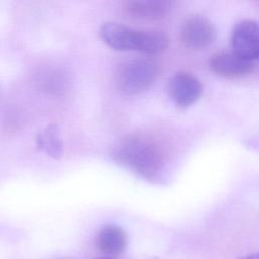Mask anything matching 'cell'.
I'll list each match as a JSON object with an SVG mask.
<instances>
[{"label": "cell", "mask_w": 259, "mask_h": 259, "mask_svg": "<svg viewBox=\"0 0 259 259\" xmlns=\"http://www.w3.org/2000/svg\"><path fill=\"white\" fill-rule=\"evenodd\" d=\"M114 160L146 179L156 178L164 166L160 146L151 138L132 135L121 140L113 149Z\"/></svg>", "instance_id": "cell-1"}, {"label": "cell", "mask_w": 259, "mask_h": 259, "mask_svg": "<svg viewBox=\"0 0 259 259\" xmlns=\"http://www.w3.org/2000/svg\"><path fill=\"white\" fill-rule=\"evenodd\" d=\"M101 39L116 51H137L149 55L164 52L169 37L159 30H138L121 23L106 22L99 30Z\"/></svg>", "instance_id": "cell-2"}, {"label": "cell", "mask_w": 259, "mask_h": 259, "mask_svg": "<svg viewBox=\"0 0 259 259\" xmlns=\"http://www.w3.org/2000/svg\"><path fill=\"white\" fill-rule=\"evenodd\" d=\"M158 75V65L150 58H137L125 62L118 70L116 84L120 91L134 95L147 90Z\"/></svg>", "instance_id": "cell-3"}, {"label": "cell", "mask_w": 259, "mask_h": 259, "mask_svg": "<svg viewBox=\"0 0 259 259\" xmlns=\"http://www.w3.org/2000/svg\"><path fill=\"white\" fill-rule=\"evenodd\" d=\"M217 31L212 22L203 15H192L182 24L180 38L183 45L192 50H201L215 39Z\"/></svg>", "instance_id": "cell-4"}, {"label": "cell", "mask_w": 259, "mask_h": 259, "mask_svg": "<svg viewBox=\"0 0 259 259\" xmlns=\"http://www.w3.org/2000/svg\"><path fill=\"white\" fill-rule=\"evenodd\" d=\"M233 51L249 61L259 60V23L251 19L239 21L232 31Z\"/></svg>", "instance_id": "cell-5"}, {"label": "cell", "mask_w": 259, "mask_h": 259, "mask_svg": "<svg viewBox=\"0 0 259 259\" xmlns=\"http://www.w3.org/2000/svg\"><path fill=\"white\" fill-rule=\"evenodd\" d=\"M168 91L171 99L178 107L186 108L199 99L202 85L195 76L179 72L170 78Z\"/></svg>", "instance_id": "cell-6"}, {"label": "cell", "mask_w": 259, "mask_h": 259, "mask_svg": "<svg viewBox=\"0 0 259 259\" xmlns=\"http://www.w3.org/2000/svg\"><path fill=\"white\" fill-rule=\"evenodd\" d=\"M209 65L211 70L224 78H240L253 68L252 62L234 51H223L212 55Z\"/></svg>", "instance_id": "cell-7"}, {"label": "cell", "mask_w": 259, "mask_h": 259, "mask_svg": "<svg viewBox=\"0 0 259 259\" xmlns=\"http://www.w3.org/2000/svg\"><path fill=\"white\" fill-rule=\"evenodd\" d=\"M173 2L167 0H134L124 4L127 14L135 18L157 20L165 17L172 9Z\"/></svg>", "instance_id": "cell-8"}, {"label": "cell", "mask_w": 259, "mask_h": 259, "mask_svg": "<svg viewBox=\"0 0 259 259\" xmlns=\"http://www.w3.org/2000/svg\"><path fill=\"white\" fill-rule=\"evenodd\" d=\"M127 243V237L123 229L116 225H105L96 235V246L103 254L117 256L121 254Z\"/></svg>", "instance_id": "cell-9"}, {"label": "cell", "mask_w": 259, "mask_h": 259, "mask_svg": "<svg viewBox=\"0 0 259 259\" xmlns=\"http://www.w3.org/2000/svg\"><path fill=\"white\" fill-rule=\"evenodd\" d=\"M37 144L52 158L59 159L63 154V142L56 124H50L37 137Z\"/></svg>", "instance_id": "cell-10"}, {"label": "cell", "mask_w": 259, "mask_h": 259, "mask_svg": "<svg viewBox=\"0 0 259 259\" xmlns=\"http://www.w3.org/2000/svg\"><path fill=\"white\" fill-rule=\"evenodd\" d=\"M239 259H259V253H252V254H248L246 256H243Z\"/></svg>", "instance_id": "cell-11"}, {"label": "cell", "mask_w": 259, "mask_h": 259, "mask_svg": "<svg viewBox=\"0 0 259 259\" xmlns=\"http://www.w3.org/2000/svg\"><path fill=\"white\" fill-rule=\"evenodd\" d=\"M98 259H110V258H107V257H103V258H98Z\"/></svg>", "instance_id": "cell-12"}]
</instances>
